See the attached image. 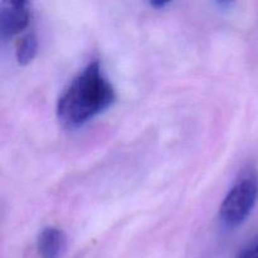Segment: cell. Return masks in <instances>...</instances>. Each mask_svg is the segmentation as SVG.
I'll use <instances>...</instances> for the list:
<instances>
[{"label": "cell", "mask_w": 258, "mask_h": 258, "mask_svg": "<svg viewBox=\"0 0 258 258\" xmlns=\"http://www.w3.org/2000/svg\"><path fill=\"white\" fill-rule=\"evenodd\" d=\"M37 49L38 43L35 35L33 33L23 35L15 44V55H17L18 63L25 66L32 62L37 54Z\"/></svg>", "instance_id": "cell-5"}, {"label": "cell", "mask_w": 258, "mask_h": 258, "mask_svg": "<svg viewBox=\"0 0 258 258\" xmlns=\"http://www.w3.org/2000/svg\"><path fill=\"white\" fill-rule=\"evenodd\" d=\"M169 4H170L169 2H151L150 3L151 7L156 8V9H164V8L168 7Z\"/></svg>", "instance_id": "cell-7"}, {"label": "cell", "mask_w": 258, "mask_h": 258, "mask_svg": "<svg viewBox=\"0 0 258 258\" xmlns=\"http://www.w3.org/2000/svg\"><path fill=\"white\" fill-rule=\"evenodd\" d=\"M258 199V176L253 170L244 173L234 183L222 202L219 217L222 223L228 228H234L243 223Z\"/></svg>", "instance_id": "cell-2"}, {"label": "cell", "mask_w": 258, "mask_h": 258, "mask_svg": "<svg viewBox=\"0 0 258 258\" xmlns=\"http://www.w3.org/2000/svg\"><path fill=\"white\" fill-rule=\"evenodd\" d=\"M115 98L112 85L96 60L81 71L60 95L58 118L68 127H80L107 110Z\"/></svg>", "instance_id": "cell-1"}, {"label": "cell", "mask_w": 258, "mask_h": 258, "mask_svg": "<svg viewBox=\"0 0 258 258\" xmlns=\"http://www.w3.org/2000/svg\"><path fill=\"white\" fill-rule=\"evenodd\" d=\"M236 258H258V237L242 248Z\"/></svg>", "instance_id": "cell-6"}, {"label": "cell", "mask_w": 258, "mask_h": 258, "mask_svg": "<svg viewBox=\"0 0 258 258\" xmlns=\"http://www.w3.org/2000/svg\"><path fill=\"white\" fill-rule=\"evenodd\" d=\"M30 22V10L28 3H4L0 10V34L3 39L12 38L28 27Z\"/></svg>", "instance_id": "cell-3"}, {"label": "cell", "mask_w": 258, "mask_h": 258, "mask_svg": "<svg viewBox=\"0 0 258 258\" xmlns=\"http://www.w3.org/2000/svg\"><path fill=\"white\" fill-rule=\"evenodd\" d=\"M66 247V236L55 227L42 229L37 239V249L40 258H60Z\"/></svg>", "instance_id": "cell-4"}]
</instances>
